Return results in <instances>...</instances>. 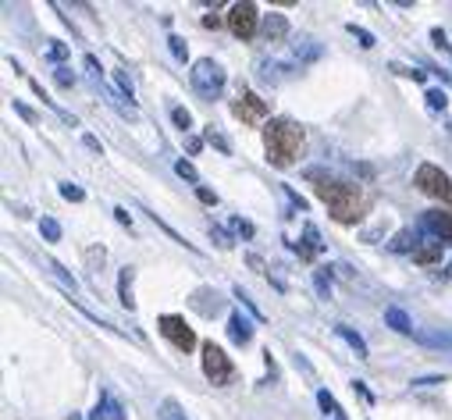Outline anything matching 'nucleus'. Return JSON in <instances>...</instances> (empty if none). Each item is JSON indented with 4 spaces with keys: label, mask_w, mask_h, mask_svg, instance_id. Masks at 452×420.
<instances>
[{
    "label": "nucleus",
    "mask_w": 452,
    "mask_h": 420,
    "mask_svg": "<svg viewBox=\"0 0 452 420\" xmlns=\"http://www.w3.org/2000/svg\"><path fill=\"white\" fill-rule=\"evenodd\" d=\"M310 178L321 182L317 185V196L328 203L331 218L338 225H356L367 214V196L360 192V185H353V182H331V178H321L317 171H310Z\"/></svg>",
    "instance_id": "f257e3e1"
},
{
    "label": "nucleus",
    "mask_w": 452,
    "mask_h": 420,
    "mask_svg": "<svg viewBox=\"0 0 452 420\" xmlns=\"http://www.w3.org/2000/svg\"><path fill=\"white\" fill-rule=\"evenodd\" d=\"M303 146H307V132L296 121H289V118L268 121V128H264V150H268V160L275 167L296 164V157L303 153Z\"/></svg>",
    "instance_id": "f03ea898"
},
{
    "label": "nucleus",
    "mask_w": 452,
    "mask_h": 420,
    "mask_svg": "<svg viewBox=\"0 0 452 420\" xmlns=\"http://www.w3.org/2000/svg\"><path fill=\"white\" fill-rule=\"evenodd\" d=\"M189 82H192V89H196L203 100H214V96H221V89H224V68H221L217 61H210V57H199V61L192 65V72H189Z\"/></svg>",
    "instance_id": "7ed1b4c3"
},
{
    "label": "nucleus",
    "mask_w": 452,
    "mask_h": 420,
    "mask_svg": "<svg viewBox=\"0 0 452 420\" xmlns=\"http://www.w3.org/2000/svg\"><path fill=\"white\" fill-rule=\"evenodd\" d=\"M413 185H417L424 196H431V199L452 203V178H448L438 164H420L417 175H413Z\"/></svg>",
    "instance_id": "20e7f679"
},
{
    "label": "nucleus",
    "mask_w": 452,
    "mask_h": 420,
    "mask_svg": "<svg viewBox=\"0 0 452 420\" xmlns=\"http://www.w3.org/2000/svg\"><path fill=\"white\" fill-rule=\"evenodd\" d=\"M199 363H203L206 381H214V385H232L236 381V367H232L228 353L221 346H214V342H203V360Z\"/></svg>",
    "instance_id": "39448f33"
},
{
    "label": "nucleus",
    "mask_w": 452,
    "mask_h": 420,
    "mask_svg": "<svg viewBox=\"0 0 452 420\" xmlns=\"http://www.w3.org/2000/svg\"><path fill=\"white\" fill-rule=\"evenodd\" d=\"M228 29H232V36L236 40H253L257 36V29H260V22H264V15L257 11V4H250V0H243V4H232L228 8Z\"/></svg>",
    "instance_id": "423d86ee"
},
{
    "label": "nucleus",
    "mask_w": 452,
    "mask_h": 420,
    "mask_svg": "<svg viewBox=\"0 0 452 420\" xmlns=\"http://www.w3.org/2000/svg\"><path fill=\"white\" fill-rule=\"evenodd\" d=\"M157 328H160V335H164L175 349H182V353L196 349V335H192V328L185 324V317H178V314H164V317H157Z\"/></svg>",
    "instance_id": "0eeeda50"
},
{
    "label": "nucleus",
    "mask_w": 452,
    "mask_h": 420,
    "mask_svg": "<svg viewBox=\"0 0 452 420\" xmlns=\"http://www.w3.org/2000/svg\"><path fill=\"white\" fill-rule=\"evenodd\" d=\"M268 100H260L257 93H250V89H243L236 100H232V114L243 121V125H260L264 118H268Z\"/></svg>",
    "instance_id": "6e6552de"
},
{
    "label": "nucleus",
    "mask_w": 452,
    "mask_h": 420,
    "mask_svg": "<svg viewBox=\"0 0 452 420\" xmlns=\"http://www.w3.org/2000/svg\"><path fill=\"white\" fill-rule=\"evenodd\" d=\"M424 228L438 239V243H452V206H434L424 214Z\"/></svg>",
    "instance_id": "1a4fd4ad"
},
{
    "label": "nucleus",
    "mask_w": 452,
    "mask_h": 420,
    "mask_svg": "<svg viewBox=\"0 0 452 420\" xmlns=\"http://www.w3.org/2000/svg\"><path fill=\"white\" fill-rule=\"evenodd\" d=\"M260 29H264V40L268 43H282L289 36V18L285 15H264Z\"/></svg>",
    "instance_id": "9d476101"
},
{
    "label": "nucleus",
    "mask_w": 452,
    "mask_h": 420,
    "mask_svg": "<svg viewBox=\"0 0 452 420\" xmlns=\"http://www.w3.org/2000/svg\"><path fill=\"white\" fill-rule=\"evenodd\" d=\"M93 420H125V409H121V402L111 392H100V402L93 409Z\"/></svg>",
    "instance_id": "9b49d317"
},
{
    "label": "nucleus",
    "mask_w": 452,
    "mask_h": 420,
    "mask_svg": "<svg viewBox=\"0 0 452 420\" xmlns=\"http://www.w3.org/2000/svg\"><path fill=\"white\" fill-rule=\"evenodd\" d=\"M441 246H445V243H438V239H434V243H420V246L413 250V264H420V267L441 264V253H445Z\"/></svg>",
    "instance_id": "f8f14e48"
},
{
    "label": "nucleus",
    "mask_w": 452,
    "mask_h": 420,
    "mask_svg": "<svg viewBox=\"0 0 452 420\" xmlns=\"http://www.w3.org/2000/svg\"><path fill=\"white\" fill-rule=\"evenodd\" d=\"M385 324H388L392 331H399V335H417V331H413L409 314H406V310H399V306H385Z\"/></svg>",
    "instance_id": "ddd939ff"
},
{
    "label": "nucleus",
    "mask_w": 452,
    "mask_h": 420,
    "mask_svg": "<svg viewBox=\"0 0 452 420\" xmlns=\"http://www.w3.org/2000/svg\"><path fill=\"white\" fill-rule=\"evenodd\" d=\"M228 338H232V342H239V346H246V342L253 338V324H250L239 310L228 317Z\"/></svg>",
    "instance_id": "4468645a"
},
{
    "label": "nucleus",
    "mask_w": 452,
    "mask_h": 420,
    "mask_svg": "<svg viewBox=\"0 0 452 420\" xmlns=\"http://www.w3.org/2000/svg\"><path fill=\"white\" fill-rule=\"evenodd\" d=\"M132 278H136V271H132V267H121V275H118V303H121L125 310H136V299H132Z\"/></svg>",
    "instance_id": "2eb2a0df"
},
{
    "label": "nucleus",
    "mask_w": 452,
    "mask_h": 420,
    "mask_svg": "<svg viewBox=\"0 0 452 420\" xmlns=\"http://www.w3.org/2000/svg\"><path fill=\"white\" fill-rule=\"evenodd\" d=\"M292 250H296L303 260H314V257L321 253V243H317V228H314V225H307V232H303V246L296 243Z\"/></svg>",
    "instance_id": "dca6fc26"
},
{
    "label": "nucleus",
    "mask_w": 452,
    "mask_h": 420,
    "mask_svg": "<svg viewBox=\"0 0 452 420\" xmlns=\"http://www.w3.org/2000/svg\"><path fill=\"white\" fill-rule=\"evenodd\" d=\"M335 331H338V335H342V338H346L353 349H356V356H360V360H367V356H370V353H367V342H363V338H360V335H356L349 324H338Z\"/></svg>",
    "instance_id": "f3484780"
},
{
    "label": "nucleus",
    "mask_w": 452,
    "mask_h": 420,
    "mask_svg": "<svg viewBox=\"0 0 452 420\" xmlns=\"http://www.w3.org/2000/svg\"><path fill=\"white\" fill-rule=\"evenodd\" d=\"M417 338L424 346H434V349H452V335L448 331H417Z\"/></svg>",
    "instance_id": "a211bd4d"
},
{
    "label": "nucleus",
    "mask_w": 452,
    "mask_h": 420,
    "mask_svg": "<svg viewBox=\"0 0 452 420\" xmlns=\"http://www.w3.org/2000/svg\"><path fill=\"white\" fill-rule=\"evenodd\" d=\"M157 413H160V420H189V416H185V413H182V406H178V402H175V399H164V402H160V409H157Z\"/></svg>",
    "instance_id": "6ab92c4d"
},
{
    "label": "nucleus",
    "mask_w": 452,
    "mask_h": 420,
    "mask_svg": "<svg viewBox=\"0 0 452 420\" xmlns=\"http://www.w3.org/2000/svg\"><path fill=\"white\" fill-rule=\"evenodd\" d=\"M40 232H43L47 243H57V239H61V225H57L54 218H43V221H40Z\"/></svg>",
    "instance_id": "aec40b11"
},
{
    "label": "nucleus",
    "mask_w": 452,
    "mask_h": 420,
    "mask_svg": "<svg viewBox=\"0 0 452 420\" xmlns=\"http://www.w3.org/2000/svg\"><path fill=\"white\" fill-rule=\"evenodd\" d=\"M61 196H65V199H72V203H82V199H86V192H82L75 182H61Z\"/></svg>",
    "instance_id": "412c9836"
},
{
    "label": "nucleus",
    "mask_w": 452,
    "mask_h": 420,
    "mask_svg": "<svg viewBox=\"0 0 452 420\" xmlns=\"http://www.w3.org/2000/svg\"><path fill=\"white\" fill-rule=\"evenodd\" d=\"M171 118H175V125H178L182 132H189V128H192V114H189L185 107H175V111H171Z\"/></svg>",
    "instance_id": "4be33fe9"
},
{
    "label": "nucleus",
    "mask_w": 452,
    "mask_h": 420,
    "mask_svg": "<svg viewBox=\"0 0 452 420\" xmlns=\"http://www.w3.org/2000/svg\"><path fill=\"white\" fill-rule=\"evenodd\" d=\"M409 239H413V232H399V236L392 239V250H395V253H406V250H417V246H413Z\"/></svg>",
    "instance_id": "5701e85b"
},
{
    "label": "nucleus",
    "mask_w": 452,
    "mask_h": 420,
    "mask_svg": "<svg viewBox=\"0 0 452 420\" xmlns=\"http://www.w3.org/2000/svg\"><path fill=\"white\" fill-rule=\"evenodd\" d=\"M349 33H353V36H356V40H360V47H363V50H370V47H374V36H370V33H367V29H360V26H356V22H353V26H349Z\"/></svg>",
    "instance_id": "b1692460"
},
{
    "label": "nucleus",
    "mask_w": 452,
    "mask_h": 420,
    "mask_svg": "<svg viewBox=\"0 0 452 420\" xmlns=\"http://www.w3.org/2000/svg\"><path fill=\"white\" fill-rule=\"evenodd\" d=\"M445 104H448V100H445L441 89H427V107H431V111H445Z\"/></svg>",
    "instance_id": "393cba45"
},
{
    "label": "nucleus",
    "mask_w": 452,
    "mask_h": 420,
    "mask_svg": "<svg viewBox=\"0 0 452 420\" xmlns=\"http://www.w3.org/2000/svg\"><path fill=\"white\" fill-rule=\"evenodd\" d=\"M175 171H178L185 182H199V175H196V167H192L189 160H178V164H175Z\"/></svg>",
    "instance_id": "a878e982"
},
{
    "label": "nucleus",
    "mask_w": 452,
    "mask_h": 420,
    "mask_svg": "<svg viewBox=\"0 0 452 420\" xmlns=\"http://www.w3.org/2000/svg\"><path fill=\"white\" fill-rule=\"evenodd\" d=\"M232 292H236V299H243V306H246V310H250V314H253V317H257V321H264V314H260V310H257V306H253V299H250V296H246V292H243V289H239V285H236V289H232Z\"/></svg>",
    "instance_id": "bb28decb"
},
{
    "label": "nucleus",
    "mask_w": 452,
    "mask_h": 420,
    "mask_svg": "<svg viewBox=\"0 0 452 420\" xmlns=\"http://www.w3.org/2000/svg\"><path fill=\"white\" fill-rule=\"evenodd\" d=\"M167 47H171V54H175L178 61H185V40H182V36H171Z\"/></svg>",
    "instance_id": "cd10ccee"
},
{
    "label": "nucleus",
    "mask_w": 452,
    "mask_h": 420,
    "mask_svg": "<svg viewBox=\"0 0 452 420\" xmlns=\"http://www.w3.org/2000/svg\"><path fill=\"white\" fill-rule=\"evenodd\" d=\"M114 82H118V89L132 100V82H128V75H125V72H114Z\"/></svg>",
    "instance_id": "c85d7f7f"
},
{
    "label": "nucleus",
    "mask_w": 452,
    "mask_h": 420,
    "mask_svg": "<svg viewBox=\"0 0 452 420\" xmlns=\"http://www.w3.org/2000/svg\"><path fill=\"white\" fill-rule=\"evenodd\" d=\"M206 139H210V143H214V146H217L221 153H228V143H224V136H217V132H214V125L206 128Z\"/></svg>",
    "instance_id": "c756f323"
},
{
    "label": "nucleus",
    "mask_w": 452,
    "mask_h": 420,
    "mask_svg": "<svg viewBox=\"0 0 452 420\" xmlns=\"http://www.w3.org/2000/svg\"><path fill=\"white\" fill-rule=\"evenodd\" d=\"M246 264H250V267H253L257 275H268V264H264V260H260L257 253H246Z\"/></svg>",
    "instance_id": "7c9ffc66"
},
{
    "label": "nucleus",
    "mask_w": 452,
    "mask_h": 420,
    "mask_svg": "<svg viewBox=\"0 0 452 420\" xmlns=\"http://www.w3.org/2000/svg\"><path fill=\"white\" fill-rule=\"evenodd\" d=\"M317 402H321V406H324V409H331V413H335V416H338V402H335V399H331V395H328V392H317Z\"/></svg>",
    "instance_id": "2f4dec72"
},
{
    "label": "nucleus",
    "mask_w": 452,
    "mask_h": 420,
    "mask_svg": "<svg viewBox=\"0 0 452 420\" xmlns=\"http://www.w3.org/2000/svg\"><path fill=\"white\" fill-rule=\"evenodd\" d=\"M54 79H57L61 86H72V82H75V75H72V68H57V75H54Z\"/></svg>",
    "instance_id": "473e14b6"
},
{
    "label": "nucleus",
    "mask_w": 452,
    "mask_h": 420,
    "mask_svg": "<svg viewBox=\"0 0 452 420\" xmlns=\"http://www.w3.org/2000/svg\"><path fill=\"white\" fill-rule=\"evenodd\" d=\"M114 218H118V225H125V228H132V214H128V210H125V206H118V210H114Z\"/></svg>",
    "instance_id": "72a5a7b5"
},
{
    "label": "nucleus",
    "mask_w": 452,
    "mask_h": 420,
    "mask_svg": "<svg viewBox=\"0 0 452 420\" xmlns=\"http://www.w3.org/2000/svg\"><path fill=\"white\" fill-rule=\"evenodd\" d=\"M50 57H54V61H65V57H68V47H65V43H54V47H50Z\"/></svg>",
    "instance_id": "f704fd0d"
},
{
    "label": "nucleus",
    "mask_w": 452,
    "mask_h": 420,
    "mask_svg": "<svg viewBox=\"0 0 452 420\" xmlns=\"http://www.w3.org/2000/svg\"><path fill=\"white\" fill-rule=\"evenodd\" d=\"M196 196H199V199H203V203H210V206H214V203H217V196H214V192H210V189H203V185H199V189H196Z\"/></svg>",
    "instance_id": "c9c22d12"
},
{
    "label": "nucleus",
    "mask_w": 452,
    "mask_h": 420,
    "mask_svg": "<svg viewBox=\"0 0 452 420\" xmlns=\"http://www.w3.org/2000/svg\"><path fill=\"white\" fill-rule=\"evenodd\" d=\"M232 228H236V232H243V236H246V239H250V236H253V225H246V221H239V218H236V221H232Z\"/></svg>",
    "instance_id": "e433bc0d"
},
{
    "label": "nucleus",
    "mask_w": 452,
    "mask_h": 420,
    "mask_svg": "<svg viewBox=\"0 0 452 420\" xmlns=\"http://www.w3.org/2000/svg\"><path fill=\"white\" fill-rule=\"evenodd\" d=\"M15 111H18V114H22L26 121H36V114H33V111H29L26 104H18V100H15Z\"/></svg>",
    "instance_id": "4c0bfd02"
},
{
    "label": "nucleus",
    "mask_w": 452,
    "mask_h": 420,
    "mask_svg": "<svg viewBox=\"0 0 452 420\" xmlns=\"http://www.w3.org/2000/svg\"><path fill=\"white\" fill-rule=\"evenodd\" d=\"M203 26H206V29H221V15H206Z\"/></svg>",
    "instance_id": "58836bf2"
},
{
    "label": "nucleus",
    "mask_w": 452,
    "mask_h": 420,
    "mask_svg": "<svg viewBox=\"0 0 452 420\" xmlns=\"http://www.w3.org/2000/svg\"><path fill=\"white\" fill-rule=\"evenodd\" d=\"M86 68H89L93 75H100V65H97V57H86Z\"/></svg>",
    "instance_id": "ea45409f"
},
{
    "label": "nucleus",
    "mask_w": 452,
    "mask_h": 420,
    "mask_svg": "<svg viewBox=\"0 0 452 420\" xmlns=\"http://www.w3.org/2000/svg\"><path fill=\"white\" fill-rule=\"evenodd\" d=\"M448 278H452V264H448Z\"/></svg>",
    "instance_id": "a19ab883"
},
{
    "label": "nucleus",
    "mask_w": 452,
    "mask_h": 420,
    "mask_svg": "<svg viewBox=\"0 0 452 420\" xmlns=\"http://www.w3.org/2000/svg\"><path fill=\"white\" fill-rule=\"evenodd\" d=\"M338 420H346V416H342V413H338Z\"/></svg>",
    "instance_id": "79ce46f5"
},
{
    "label": "nucleus",
    "mask_w": 452,
    "mask_h": 420,
    "mask_svg": "<svg viewBox=\"0 0 452 420\" xmlns=\"http://www.w3.org/2000/svg\"><path fill=\"white\" fill-rule=\"evenodd\" d=\"M72 420H79V416H72Z\"/></svg>",
    "instance_id": "37998d69"
}]
</instances>
